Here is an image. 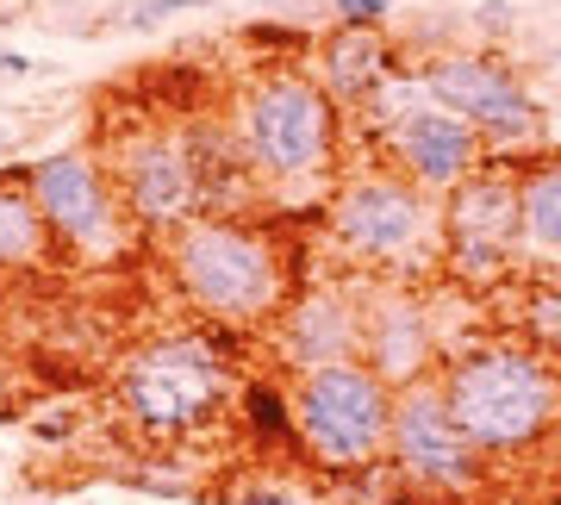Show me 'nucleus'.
Instances as JSON below:
<instances>
[{"label":"nucleus","instance_id":"nucleus-11","mask_svg":"<svg viewBox=\"0 0 561 505\" xmlns=\"http://www.w3.org/2000/svg\"><path fill=\"white\" fill-rule=\"evenodd\" d=\"M106 175L119 187L125 213L144 238H169L175 225H187L201 213V187H194V157H187V131L175 119H162L144 106L131 125L113 131V144L101 150Z\"/></svg>","mask_w":561,"mask_h":505},{"label":"nucleus","instance_id":"nucleus-21","mask_svg":"<svg viewBox=\"0 0 561 505\" xmlns=\"http://www.w3.org/2000/svg\"><path fill=\"white\" fill-rule=\"evenodd\" d=\"M113 481L131 486V493H150V500H194V486L181 481V474H169V468H125Z\"/></svg>","mask_w":561,"mask_h":505},{"label":"nucleus","instance_id":"nucleus-20","mask_svg":"<svg viewBox=\"0 0 561 505\" xmlns=\"http://www.w3.org/2000/svg\"><path fill=\"white\" fill-rule=\"evenodd\" d=\"M194 7H213V0H131V7L119 13V25L125 32H157V25L194 13Z\"/></svg>","mask_w":561,"mask_h":505},{"label":"nucleus","instance_id":"nucleus-1","mask_svg":"<svg viewBox=\"0 0 561 505\" xmlns=\"http://www.w3.org/2000/svg\"><path fill=\"white\" fill-rule=\"evenodd\" d=\"M225 125L238 138V157L250 169L256 194L275 213H324L337 175L350 169L343 157V106L331 88L312 76V62H262L231 88Z\"/></svg>","mask_w":561,"mask_h":505},{"label":"nucleus","instance_id":"nucleus-8","mask_svg":"<svg viewBox=\"0 0 561 505\" xmlns=\"http://www.w3.org/2000/svg\"><path fill=\"white\" fill-rule=\"evenodd\" d=\"M25 169V187L44 213V231L57 243V256L69 263H119L125 250L144 238L131 213H125L119 187L106 175L101 150L88 144H62L50 157H32L20 162Z\"/></svg>","mask_w":561,"mask_h":505},{"label":"nucleus","instance_id":"nucleus-13","mask_svg":"<svg viewBox=\"0 0 561 505\" xmlns=\"http://www.w3.org/2000/svg\"><path fill=\"white\" fill-rule=\"evenodd\" d=\"M443 349L449 344L437 331V306L424 300L419 282H368V294H362V363L387 387L437 375Z\"/></svg>","mask_w":561,"mask_h":505},{"label":"nucleus","instance_id":"nucleus-2","mask_svg":"<svg viewBox=\"0 0 561 505\" xmlns=\"http://www.w3.org/2000/svg\"><path fill=\"white\" fill-rule=\"evenodd\" d=\"M162 263L181 306L225 331H268L300 287L294 250L268 213H194L162 238Z\"/></svg>","mask_w":561,"mask_h":505},{"label":"nucleus","instance_id":"nucleus-10","mask_svg":"<svg viewBox=\"0 0 561 505\" xmlns=\"http://www.w3.org/2000/svg\"><path fill=\"white\" fill-rule=\"evenodd\" d=\"M461 294H500L524 275L518 250V175L512 162L486 157L456 194H443V268Z\"/></svg>","mask_w":561,"mask_h":505},{"label":"nucleus","instance_id":"nucleus-25","mask_svg":"<svg viewBox=\"0 0 561 505\" xmlns=\"http://www.w3.org/2000/svg\"><path fill=\"white\" fill-rule=\"evenodd\" d=\"M69 431H76V412H69V405H62V412H38V418H32V437H44V444H62Z\"/></svg>","mask_w":561,"mask_h":505},{"label":"nucleus","instance_id":"nucleus-23","mask_svg":"<svg viewBox=\"0 0 561 505\" xmlns=\"http://www.w3.org/2000/svg\"><path fill=\"white\" fill-rule=\"evenodd\" d=\"M393 20V0H331V25H368V32H387Z\"/></svg>","mask_w":561,"mask_h":505},{"label":"nucleus","instance_id":"nucleus-17","mask_svg":"<svg viewBox=\"0 0 561 505\" xmlns=\"http://www.w3.org/2000/svg\"><path fill=\"white\" fill-rule=\"evenodd\" d=\"M231 425H238L243 449H256V456H294V449H300L294 381H280V375H268V368L243 375L238 400H231Z\"/></svg>","mask_w":561,"mask_h":505},{"label":"nucleus","instance_id":"nucleus-14","mask_svg":"<svg viewBox=\"0 0 561 505\" xmlns=\"http://www.w3.org/2000/svg\"><path fill=\"white\" fill-rule=\"evenodd\" d=\"M393 169H400L405 182H419L424 194H456L474 169L486 162V144L481 131L468 119H456V113H443V106H412L405 119H393L381 131V144H375Z\"/></svg>","mask_w":561,"mask_h":505},{"label":"nucleus","instance_id":"nucleus-22","mask_svg":"<svg viewBox=\"0 0 561 505\" xmlns=\"http://www.w3.org/2000/svg\"><path fill=\"white\" fill-rule=\"evenodd\" d=\"M468 25L481 32V44H493V50H500V44L518 32V13H512V0H481V7L468 13Z\"/></svg>","mask_w":561,"mask_h":505},{"label":"nucleus","instance_id":"nucleus-24","mask_svg":"<svg viewBox=\"0 0 561 505\" xmlns=\"http://www.w3.org/2000/svg\"><path fill=\"white\" fill-rule=\"evenodd\" d=\"M231 505H312V500L294 493V486H280V481H243L238 493H231Z\"/></svg>","mask_w":561,"mask_h":505},{"label":"nucleus","instance_id":"nucleus-9","mask_svg":"<svg viewBox=\"0 0 561 505\" xmlns=\"http://www.w3.org/2000/svg\"><path fill=\"white\" fill-rule=\"evenodd\" d=\"M387 474L412 493V500H443L468 505L493 486V462H486L474 437L456 425V412L443 400V381L393 387V437H387Z\"/></svg>","mask_w":561,"mask_h":505},{"label":"nucleus","instance_id":"nucleus-26","mask_svg":"<svg viewBox=\"0 0 561 505\" xmlns=\"http://www.w3.org/2000/svg\"><path fill=\"white\" fill-rule=\"evenodd\" d=\"M32 69H38V62L25 57V50H13V44H0V81H7V76L20 81V76H32Z\"/></svg>","mask_w":561,"mask_h":505},{"label":"nucleus","instance_id":"nucleus-16","mask_svg":"<svg viewBox=\"0 0 561 505\" xmlns=\"http://www.w3.org/2000/svg\"><path fill=\"white\" fill-rule=\"evenodd\" d=\"M393 69H400V50L387 44V32H368V25H324L312 44V76L331 88L343 119H356Z\"/></svg>","mask_w":561,"mask_h":505},{"label":"nucleus","instance_id":"nucleus-4","mask_svg":"<svg viewBox=\"0 0 561 505\" xmlns=\"http://www.w3.org/2000/svg\"><path fill=\"white\" fill-rule=\"evenodd\" d=\"M456 425L474 437L486 462H518L561 431V368L530 337H481L449 344L437 368Z\"/></svg>","mask_w":561,"mask_h":505},{"label":"nucleus","instance_id":"nucleus-27","mask_svg":"<svg viewBox=\"0 0 561 505\" xmlns=\"http://www.w3.org/2000/svg\"><path fill=\"white\" fill-rule=\"evenodd\" d=\"M13 157V131H7V125H0V162Z\"/></svg>","mask_w":561,"mask_h":505},{"label":"nucleus","instance_id":"nucleus-6","mask_svg":"<svg viewBox=\"0 0 561 505\" xmlns=\"http://www.w3.org/2000/svg\"><path fill=\"white\" fill-rule=\"evenodd\" d=\"M294 425H300V462L324 481H368L387 468L393 437V387L362 363H331L294 375Z\"/></svg>","mask_w":561,"mask_h":505},{"label":"nucleus","instance_id":"nucleus-18","mask_svg":"<svg viewBox=\"0 0 561 505\" xmlns=\"http://www.w3.org/2000/svg\"><path fill=\"white\" fill-rule=\"evenodd\" d=\"M57 256L44 213L25 187V169H0V275H32Z\"/></svg>","mask_w":561,"mask_h":505},{"label":"nucleus","instance_id":"nucleus-15","mask_svg":"<svg viewBox=\"0 0 561 505\" xmlns=\"http://www.w3.org/2000/svg\"><path fill=\"white\" fill-rule=\"evenodd\" d=\"M518 175V250L524 275L561 282V150H524L500 157Z\"/></svg>","mask_w":561,"mask_h":505},{"label":"nucleus","instance_id":"nucleus-12","mask_svg":"<svg viewBox=\"0 0 561 505\" xmlns=\"http://www.w3.org/2000/svg\"><path fill=\"white\" fill-rule=\"evenodd\" d=\"M362 294L368 275H312L294 287V300L275 312L268 324V349L280 368H331V363H356L362 356Z\"/></svg>","mask_w":561,"mask_h":505},{"label":"nucleus","instance_id":"nucleus-7","mask_svg":"<svg viewBox=\"0 0 561 505\" xmlns=\"http://www.w3.org/2000/svg\"><path fill=\"white\" fill-rule=\"evenodd\" d=\"M419 81L431 106L456 113L481 131L486 157H524L542 150V106L512 57L493 44H431L419 57Z\"/></svg>","mask_w":561,"mask_h":505},{"label":"nucleus","instance_id":"nucleus-3","mask_svg":"<svg viewBox=\"0 0 561 505\" xmlns=\"http://www.w3.org/2000/svg\"><path fill=\"white\" fill-rule=\"evenodd\" d=\"M238 337L250 331H225V324H194V331H162L125 349L119 375H113V405L131 425V437L150 449H181L201 444L231 418L238 400Z\"/></svg>","mask_w":561,"mask_h":505},{"label":"nucleus","instance_id":"nucleus-28","mask_svg":"<svg viewBox=\"0 0 561 505\" xmlns=\"http://www.w3.org/2000/svg\"><path fill=\"white\" fill-rule=\"evenodd\" d=\"M500 505H512V500H500Z\"/></svg>","mask_w":561,"mask_h":505},{"label":"nucleus","instance_id":"nucleus-5","mask_svg":"<svg viewBox=\"0 0 561 505\" xmlns=\"http://www.w3.org/2000/svg\"><path fill=\"white\" fill-rule=\"evenodd\" d=\"M324 238L368 282H424L443 268V200L405 182L387 157L350 162L324 200Z\"/></svg>","mask_w":561,"mask_h":505},{"label":"nucleus","instance_id":"nucleus-19","mask_svg":"<svg viewBox=\"0 0 561 505\" xmlns=\"http://www.w3.org/2000/svg\"><path fill=\"white\" fill-rule=\"evenodd\" d=\"M250 50H262V62H300L312 57V44H319V25H287L280 13H262L238 32Z\"/></svg>","mask_w":561,"mask_h":505}]
</instances>
